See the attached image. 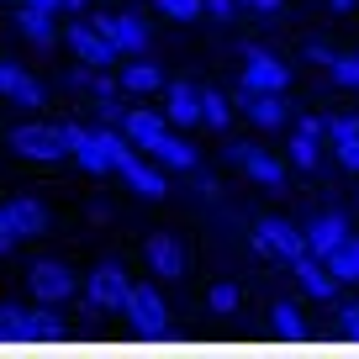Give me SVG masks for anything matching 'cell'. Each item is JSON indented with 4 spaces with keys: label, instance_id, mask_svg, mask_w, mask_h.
I'll return each mask as SVG.
<instances>
[{
    "label": "cell",
    "instance_id": "1",
    "mask_svg": "<svg viewBox=\"0 0 359 359\" xmlns=\"http://www.w3.org/2000/svg\"><path fill=\"white\" fill-rule=\"evenodd\" d=\"M133 154H137V143L122 133V122H116V127H95V133L74 148V158L90 169V175H111V169H122Z\"/></svg>",
    "mask_w": 359,
    "mask_h": 359
},
{
    "label": "cell",
    "instance_id": "2",
    "mask_svg": "<svg viewBox=\"0 0 359 359\" xmlns=\"http://www.w3.org/2000/svg\"><path fill=\"white\" fill-rule=\"evenodd\" d=\"M64 43L74 48L79 64H95V69L122 64V48H116V43H111V37H106L95 22H69V27H64Z\"/></svg>",
    "mask_w": 359,
    "mask_h": 359
},
{
    "label": "cell",
    "instance_id": "3",
    "mask_svg": "<svg viewBox=\"0 0 359 359\" xmlns=\"http://www.w3.org/2000/svg\"><path fill=\"white\" fill-rule=\"evenodd\" d=\"M254 248L269 254V259H280V264H291V259L306 254V227H291L285 217H264L254 227Z\"/></svg>",
    "mask_w": 359,
    "mask_h": 359
},
{
    "label": "cell",
    "instance_id": "4",
    "mask_svg": "<svg viewBox=\"0 0 359 359\" xmlns=\"http://www.w3.org/2000/svg\"><path fill=\"white\" fill-rule=\"evenodd\" d=\"M11 148L22 158H43V164H53V158H69V143L64 133H58L53 122H22L11 133Z\"/></svg>",
    "mask_w": 359,
    "mask_h": 359
},
{
    "label": "cell",
    "instance_id": "5",
    "mask_svg": "<svg viewBox=\"0 0 359 359\" xmlns=\"http://www.w3.org/2000/svg\"><path fill=\"white\" fill-rule=\"evenodd\" d=\"M291 85V64L264 48H248V64H243V95H269V90H285Z\"/></svg>",
    "mask_w": 359,
    "mask_h": 359
},
{
    "label": "cell",
    "instance_id": "6",
    "mask_svg": "<svg viewBox=\"0 0 359 359\" xmlns=\"http://www.w3.org/2000/svg\"><path fill=\"white\" fill-rule=\"evenodd\" d=\"M291 275H296V285H302L312 302H333V296H338V275L327 269L323 254H312V248H306L302 259H291Z\"/></svg>",
    "mask_w": 359,
    "mask_h": 359
},
{
    "label": "cell",
    "instance_id": "7",
    "mask_svg": "<svg viewBox=\"0 0 359 359\" xmlns=\"http://www.w3.org/2000/svg\"><path fill=\"white\" fill-rule=\"evenodd\" d=\"M85 291H90V302H95V306H106V312H127L133 280L122 275V264H101V269H95V275L85 280Z\"/></svg>",
    "mask_w": 359,
    "mask_h": 359
},
{
    "label": "cell",
    "instance_id": "8",
    "mask_svg": "<svg viewBox=\"0 0 359 359\" xmlns=\"http://www.w3.org/2000/svg\"><path fill=\"white\" fill-rule=\"evenodd\" d=\"M233 158L243 164L248 180H259V185H269V191H280V185H285V158L280 154L254 148V143H233Z\"/></svg>",
    "mask_w": 359,
    "mask_h": 359
},
{
    "label": "cell",
    "instance_id": "9",
    "mask_svg": "<svg viewBox=\"0 0 359 359\" xmlns=\"http://www.w3.org/2000/svg\"><path fill=\"white\" fill-rule=\"evenodd\" d=\"M164 116H169V127H196L201 122V85L169 79L164 85Z\"/></svg>",
    "mask_w": 359,
    "mask_h": 359
},
{
    "label": "cell",
    "instance_id": "10",
    "mask_svg": "<svg viewBox=\"0 0 359 359\" xmlns=\"http://www.w3.org/2000/svg\"><path fill=\"white\" fill-rule=\"evenodd\" d=\"M143 259L154 264V275H164V280H185V243H180L175 233H154L143 243Z\"/></svg>",
    "mask_w": 359,
    "mask_h": 359
},
{
    "label": "cell",
    "instance_id": "11",
    "mask_svg": "<svg viewBox=\"0 0 359 359\" xmlns=\"http://www.w3.org/2000/svg\"><path fill=\"white\" fill-rule=\"evenodd\" d=\"M122 133L133 137V143L143 148V154H154V148L169 137V116L148 111V106H127V116H122Z\"/></svg>",
    "mask_w": 359,
    "mask_h": 359
},
{
    "label": "cell",
    "instance_id": "12",
    "mask_svg": "<svg viewBox=\"0 0 359 359\" xmlns=\"http://www.w3.org/2000/svg\"><path fill=\"white\" fill-rule=\"evenodd\" d=\"M90 22H95V27H101V32L111 37L116 48H122V58H127V53H143V48H148V22H137V16H127V11L90 16Z\"/></svg>",
    "mask_w": 359,
    "mask_h": 359
},
{
    "label": "cell",
    "instance_id": "13",
    "mask_svg": "<svg viewBox=\"0 0 359 359\" xmlns=\"http://www.w3.org/2000/svg\"><path fill=\"white\" fill-rule=\"evenodd\" d=\"M32 296L37 302H64V296H74V275L53 259H43V264H32Z\"/></svg>",
    "mask_w": 359,
    "mask_h": 359
},
{
    "label": "cell",
    "instance_id": "14",
    "mask_svg": "<svg viewBox=\"0 0 359 359\" xmlns=\"http://www.w3.org/2000/svg\"><path fill=\"white\" fill-rule=\"evenodd\" d=\"M0 95L16 106H43V85H37L27 69H16L11 58H0Z\"/></svg>",
    "mask_w": 359,
    "mask_h": 359
},
{
    "label": "cell",
    "instance_id": "15",
    "mask_svg": "<svg viewBox=\"0 0 359 359\" xmlns=\"http://www.w3.org/2000/svg\"><path fill=\"white\" fill-rule=\"evenodd\" d=\"M127 317H133L137 327H164L169 306H164V296H158L154 285H133V296H127Z\"/></svg>",
    "mask_w": 359,
    "mask_h": 359
},
{
    "label": "cell",
    "instance_id": "16",
    "mask_svg": "<svg viewBox=\"0 0 359 359\" xmlns=\"http://www.w3.org/2000/svg\"><path fill=\"white\" fill-rule=\"evenodd\" d=\"M6 217H11V227L22 238H43L48 233V206L32 201V196H11V201H6Z\"/></svg>",
    "mask_w": 359,
    "mask_h": 359
},
{
    "label": "cell",
    "instance_id": "17",
    "mask_svg": "<svg viewBox=\"0 0 359 359\" xmlns=\"http://www.w3.org/2000/svg\"><path fill=\"white\" fill-rule=\"evenodd\" d=\"M344 238H348L344 212H323V217H312V222H306V248H312V254H327V248L344 243Z\"/></svg>",
    "mask_w": 359,
    "mask_h": 359
},
{
    "label": "cell",
    "instance_id": "18",
    "mask_svg": "<svg viewBox=\"0 0 359 359\" xmlns=\"http://www.w3.org/2000/svg\"><path fill=\"white\" fill-rule=\"evenodd\" d=\"M116 175H122V180H127V185H133V191H137V196H143V201H158V196H164V175H158V169H154V164H143V158H137V154H133V158H127V164H122V169H116Z\"/></svg>",
    "mask_w": 359,
    "mask_h": 359
},
{
    "label": "cell",
    "instance_id": "19",
    "mask_svg": "<svg viewBox=\"0 0 359 359\" xmlns=\"http://www.w3.org/2000/svg\"><path fill=\"white\" fill-rule=\"evenodd\" d=\"M53 6H22V16H16V22H22V32L32 37V43H58V22H53Z\"/></svg>",
    "mask_w": 359,
    "mask_h": 359
},
{
    "label": "cell",
    "instance_id": "20",
    "mask_svg": "<svg viewBox=\"0 0 359 359\" xmlns=\"http://www.w3.org/2000/svg\"><path fill=\"white\" fill-rule=\"evenodd\" d=\"M248 116H254L259 127H280L285 116H291V106H285V90H269V95H243Z\"/></svg>",
    "mask_w": 359,
    "mask_h": 359
},
{
    "label": "cell",
    "instance_id": "21",
    "mask_svg": "<svg viewBox=\"0 0 359 359\" xmlns=\"http://www.w3.org/2000/svg\"><path fill=\"white\" fill-rule=\"evenodd\" d=\"M323 259H327V269H333L338 280H354V285H359V238H354V233H348L344 243H333Z\"/></svg>",
    "mask_w": 359,
    "mask_h": 359
},
{
    "label": "cell",
    "instance_id": "22",
    "mask_svg": "<svg viewBox=\"0 0 359 359\" xmlns=\"http://www.w3.org/2000/svg\"><path fill=\"white\" fill-rule=\"evenodd\" d=\"M122 90H133V95H148V90H164L169 79L158 74V64H122Z\"/></svg>",
    "mask_w": 359,
    "mask_h": 359
},
{
    "label": "cell",
    "instance_id": "23",
    "mask_svg": "<svg viewBox=\"0 0 359 359\" xmlns=\"http://www.w3.org/2000/svg\"><path fill=\"white\" fill-rule=\"evenodd\" d=\"M154 158H158L164 169H196V148L185 143V137H175V133H169L164 143L154 148Z\"/></svg>",
    "mask_w": 359,
    "mask_h": 359
},
{
    "label": "cell",
    "instance_id": "24",
    "mask_svg": "<svg viewBox=\"0 0 359 359\" xmlns=\"http://www.w3.org/2000/svg\"><path fill=\"white\" fill-rule=\"evenodd\" d=\"M227 116H233V106H227V95H222V90H201V122L227 127Z\"/></svg>",
    "mask_w": 359,
    "mask_h": 359
},
{
    "label": "cell",
    "instance_id": "25",
    "mask_svg": "<svg viewBox=\"0 0 359 359\" xmlns=\"http://www.w3.org/2000/svg\"><path fill=\"white\" fill-rule=\"evenodd\" d=\"M206 306H212L217 317H233L238 312V285L233 280H217L212 291H206Z\"/></svg>",
    "mask_w": 359,
    "mask_h": 359
},
{
    "label": "cell",
    "instance_id": "26",
    "mask_svg": "<svg viewBox=\"0 0 359 359\" xmlns=\"http://www.w3.org/2000/svg\"><path fill=\"white\" fill-rule=\"evenodd\" d=\"M323 133H327V143H348V137H359V116L333 111V116H323Z\"/></svg>",
    "mask_w": 359,
    "mask_h": 359
},
{
    "label": "cell",
    "instance_id": "27",
    "mask_svg": "<svg viewBox=\"0 0 359 359\" xmlns=\"http://www.w3.org/2000/svg\"><path fill=\"white\" fill-rule=\"evenodd\" d=\"M327 74H333L338 85L359 90V53H333V64H327Z\"/></svg>",
    "mask_w": 359,
    "mask_h": 359
},
{
    "label": "cell",
    "instance_id": "28",
    "mask_svg": "<svg viewBox=\"0 0 359 359\" xmlns=\"http://www.w3.org/2000/svg\"><path fill=\"white\" fill-rule=\"evenodd\" d=\"M158 11L175 22H196V16H206V0H158Z\"/></svg>",
    "mask_w": 359,
    "mask_h": 359
},
{
    "label": "cell",
    "instance_id": "29",
    "mask_svg": "<svg viewBox=\"0 0 359 359\" xmlns=\"http://www.w3.org/2000/svg\"><path fill=\"white\" fill-rule=\"evenodd\" d=\"M269 317H275L280 333H296V327H302V306H296V302H275V306H269Z\"/></svg>",
    "mask_w": 359,
    "mask_h": 359
},
{
    "label": "cell",
    "instance_id": "30",
    "mask_svg": "<svg viewBox=\"0 0 359 359\" xmlns=\"http://www.w3.org/2000/svg\"><path fill=\"white\" fill-rule=\"evenodd\" d=\"M58 133H64V143H69V158H74V148L90 137V127H79V122H58Z\"/></svg>",
    "mask_w": 359,
    "mask_h": 359
},
{
    "label": "cell",
    "instance_id": "31",
    "mask_svg": "<svg viewBox=\"0 0 359 359\" xmlns=\"http://www.w3.org/2000/svg\"><path fill=\"white\" fill-rule=\"evenodd\" d=\"M206 16H217V22H233V16H238V0H206Z\"/></svg>",
    "mask_w": 359,
    "mask_h": 359
},
{
    "label": "cell",
    "instance_id": "32",
    "mask_svg": "<svg viewBox=\"0 0 359 359\" xmlns=\"http://www.w3.org/2000/svg\"><path fill=\"white\" fill-rule=\"evenodd\" d=\"M16 238H22V233L11 227V217H6V206H0V254H6V248H11Z\"/></svg>",
    "mask_w": 359,
    "mask_h": 359
},
{
    "label": "cell",
    "instance_id": "33",
    "mask_svg": "<svg viewBox=\"0 0 359 359\" xmlns=\"http://www.w3.org/2000/svg\"><path fill=\"white\" fill-rule=\"evenodd\" d=\"M306 58H312V64H333V48L327 43H306Z\"/></svg>",
    "mask_w": 359,
    "mask_h": 359
},
{
    "label": "cell",
    "instance_id": "34",
    "mask_svg": "<svg viewBox=\"0 0 359 359\" xmlns=\"http://www.w3.org/2000/svg\"><path fill=\"white\" fill-rule=\"evenodd\" d=\"M238 6H248V11H264V16H269V11H280L285 0H238Z\"/></svg>",
    "mask_w": 359,
    "mask_h": 359
},
{
    "label": "cell",
    "instance_id": "35",
    "mask_svg": "<svg viewBox=\"0 0 359 359\" xmlns=\"http://www.w3.org/2000/svg\"><path fill=\"white\" fill-rule=\"evenodd\" d=\"M90 0H58V11H85Z\"/></svg>",
    "mask_w": 359,
    "mask_h": 359
},
{
    "label": "cell",
    "instance_id": "36",
    "mask_svg": "<svg viewBox=\"0 0 359 359\" xmlns=\"http://www.w3.org/2000/svg\"><path fill=\"white\" fill-rule=\"evenodd\" d=\"M327 6H333V11H348V6H354V0H327Z\"/></svg>",
    "mask_w": 359,
    "mask_h": 359
},
{
    "label": "cell",
    "instance_id": "37",
    "mask_svg": "<svg viewBox=\"0 0 359 359\" xmlns=\"http://www.w3.org/2000/svg\"><path fill=\"white\" fill-rule=\"evenodd\" d=\"M354 327H359V317H354Z\"/></svg>",
    "mask_w": 359,
    "mask_h": 359
}]
</instances>
